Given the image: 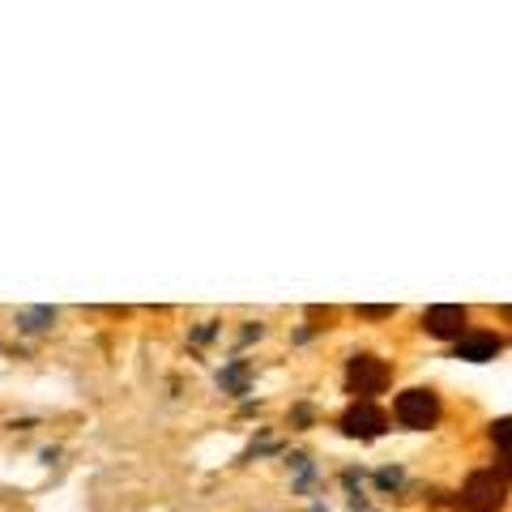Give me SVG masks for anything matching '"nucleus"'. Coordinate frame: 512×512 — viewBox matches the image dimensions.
<instances>
[{"label":"nucleus","mask_w":512,"mask_h":512,"mask_svg":"<svg viewBox=\"0 0 512 512\" xmlns=\"http://www.w3.org/2000/svg\"><path fill=\"white\" fill-rule=\"evenodd\" d=\"M461 500H466L470 512H500L504 500H508V487L504 478L495 470H478L466 478V491H461Z\"/></svg>","instance_id":"f257e3e1"},{"label":"nucleus","mask_w":512,"mask_h":512,"mask_svg":"<svg viewBox=\"0 0 512 512\" xmlns=\"http://www.w3.org/2000/svg\"><path fill=\"white\" fill-rule=\"evenodd\" d=\"M384 384H389V367H384L380 359H372V355L350 359V367H346V389L355 393V397L372 402L376 393H384Z\"/></svg>","instance_id":"f03ea898"},{"label":"nucleus","mask_w":512,"mask_h":512,"mask_svg":"<svg viewBox=\"0 0 512 512\" xmlns=\"http://www.w3.org/2000/svg\"><path fill=\"white\" fill-rule=\"evenodd\" d=\"M397 419H402L406 427H431L440 419V402L431 389H410L397 397Z\"/></svg>","instance_id":"7ed1b4c3"},{"label":"nucleus","mask_w":512,"mask_h":512,"mask_svg":"<svg viewBox=\"0 0 512 512\" xmlns=\"http://www.w3.org/2000/svg\"><path fill=\"white\" fill-rule=\"evenodd\" d=\"M423 325H427V333H436V338H461V329H466V308H457V303H436V308L423 312Z\"/></svg>","instance_id":"20e7f679"},{"label":"nucleus","mask_w":512,"mask_h":512,"mask_svg":"<svg viewBox=\"0 0 512 512\" xmlns=\"http://www.w3.org/2000/svg\"><path fill=\"white\" fill-rule=\"evenodd\" d=\"M384 423H389V419H384V410H376L372 402H359V406H350L342 414V431H346V436H363V440L380 436Z\"/></svg>","instance_id":"39448f33"},{"label":"nucleus","mask_w":512,"mask_h":512,"mask_svg":"<svg viewBox=\"0 0 512 512\" xmlns=\"http://www.w3.org/2000/svg\"><path fill=\"white\" fill-rule=\"evenodd\" d=\"M500 355V338L495 333H470V338L457 342V359H470V363H483Z\"/></svg>","instance_id":"423d86ee"},{"label":"nucleus","mask_w":512,"mask_h":512,"mask_svg":"<svg viewBox=\"0 0 512 512\" xmlns=\"http://www.w3.org/2000/svg\"><path fill=\"white\" fill-rule=\"evenodd\" d=\"M491 436H495V444L504 448V457H512V419H495L491 423Z\"/></svg>","instance_id":"0eeeda50"},{"label":"nucleus","mask_w":512,"mask_h":512,"mask_svg":"<svg viewBox=\"0 0 512 512\" xmlns=\"http://www.w3.org/2000/svg\"><path fill=\"white\" fill-rule=\"evenodd\" d=\"M359 316H367V320H389L393 308H389V303H367V308H359Z\"/></svg>","instance_id":"6e6552de"},{"label":"nucleus","mask_w":512,"mask_h":512,"mask_svg":"<svg viewBox=\"0 0 512 512\" xmlns=\"http://www.w3.org/2000/svg\"><path fill=\"white\" fill-rule=\"evenodd\" d=\"M504 474H512V457H504Z\"/></svg>","instance_id":"1a4fd4ad"}]
</instances>
